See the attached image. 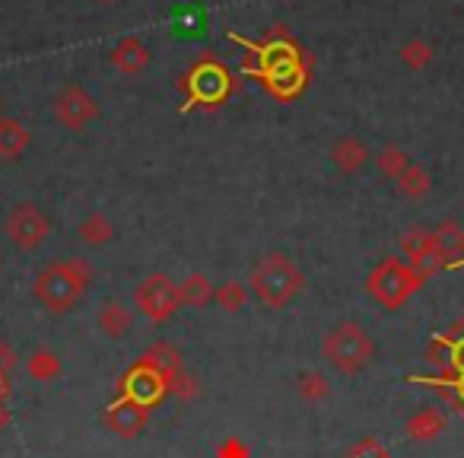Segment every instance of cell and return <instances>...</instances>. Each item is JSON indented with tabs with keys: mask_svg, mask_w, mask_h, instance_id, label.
<instances>
[{
	"mask_svg": "<svg viewBox=\"0 0 464 458\" xmlns=\"http://www.w3.org/2000/svg\"><path fill=\"white\" fill-rule=\"evenodd\" d=\"M90 284V265L80 258H67L58 265H48L45 271L35 278V299L45 306L48 312H67L80 303Z\"/></svg>",
	"mask_w": 464,
	"mask_h": 458,
	"instance_id": "obj_1",
	"label": "cell"
},
{
	"mask_svg": "<svg viewBox=\"0 0 464 458\" xmlns=\"http://www.w3.org/2000/svg\"><path fill=\"white\" fill-rule=\"evenodd\" d=\"M248 280H252V293L267 309H284V306L303 290V271L280 252L267 255V258L255 268Z\"/></svg>",
	"mask_w": 464,
	"mask_h": 458,
	"instance_id": "obj_2",
	"label": "cell"
},
{
	"mask_svg": "<svg viewBox=\"0 0 464 458\" xmlns=\"http://www.w3.org/2000/svg\"><path fill=\"white\" fill-rule=\"evenodd\" d=\"M324 360L337 369V373H360L369 360H372V337L366 328L356 322H341L324 335Z\"/></svg>",
	"mask_w": 464,
	"mask_h": 458,
	"instance_id": "obj_3",
	"label": "cell"
},
{
	"mask_svg": "<svg viewBox=\"0 0 464 458\" xmlns=\"http://www.w3.org/2000/svg\"><path fill=\"white\" fill-rule=\"evenodd\" d=\"M366 287H369V293H372V299H379L388 309H398V306H404L407 299L423 287V278H420L407 261L388 258L369 274Z\"/></svg>",
	"mask_w": 464,
	"mask_h": 458,
	"instance_id": "obj_4",
	"label": "cell"
},
{
	"mask_svg": "<svg viewBox=\"0 0 464 458\" xmlns=\"http://www.w3.org/2000/svg\"><path fill=\"white\" fill-rule=\"evenodd\" d=\"M134 303L150 322H166L181 306L179 284H175L172 278H166V274H153V278H147L134 290Z\"/></svg>",
	"mask_w": 464,
	"mask_h": 458,
	"instance_id": "obj_5",
	"label": "cell"
},
{
	"mask_svg": "<svg viewBox=\"0 0 464 458\" xmlns=\"http://www.w3.org/2000/svg\"><path fill=\"white\" fill-rule=\"evenodd\" d=\"M52 112H54V118H58V122L64 124L67 131H83L86 124L99 118L96 99H92L90 93L83 90V86H73V83L64 86V90L54 96Z\"/></svg>",
	"mask_w": 464,
	"mask_h": 458,
	"instance_id": "obj_6",
	"label": "cell"
},
{
	"mask_svg": "<svg viewBox=\"0 0 464 458\" xmlns=\"http://www.w3.org/2000/svg\"><path fill=\"white\" fill-rule=\"evenodd\" d=\"M48 229H52V226H48L45 213H42L35 204L14 207V213L7 217L10 242H14L16 248H23V252H33V248H39L42 242L48 239Z\"/></svg>",
	"mask_w": 464,
	"mask_h": 458,
	"instance_id": "obj_7",
	"label": "cell"
},
{
	"mask_svg": "<svg viewBox=\"0 0 464 458\" xmlns=\"http://www.w3.org/2000/svg\"><path fill=\"white\" fill-rule=\"evenodd\" d=\"M169 388H172V382H169L160 369H153L150 363H143V360L137 363L128 375H124V395H128V398H134L137 404H143V407H153L156 401L169 392Z\"/></svg>",
	"mask_w": 464,
	"mask_h": 458,
	"instance_id": "obj_8",
	"label": "cell"
},
{
	"mask_svg": "<svg viewBox=\"0 0 464 458\" xmlns=\"http://www.w3.org/2000/svg\"><path fill=\"white\" fill-rule=\"evenodd\" d=\"M401 252H404L407 265L420 274V278H430L439 265V255H436V242H432V233L426 226H411L404 236H401Z\"/></svg>",
	"mask_w": 464,
	"mask_h": 458,
	"instance_id": "obj_9",
	"label": "cell"
},
{
	"mask_svg": "<svg viewBox=\"0 0 464 458\" xmlns=\"http://www.w3.org/2000/svg\"><path fill=\"white\" fill-rule=\"evenodd\" d=\"M147 414H150V407H143V404H137L134 398H128L124 395L121 401H115V404L105 411V426H109L111 433H118V436H137V433L147 426Z\"/></svg>",
	"mask_w": 464,
	"mask_h": 458,
	"instance_id": "obj_10",
	"label": "cell"
},
{
	"mask_svg": "<svg viewBox=\"0 0 464 458\" xmlns=\"http://www.w3.org/2000/svg\"><path fill=\"white\" fill-rule=\"evenodd\" d=\"M432 242H436V255H439V265H458L464 261V229L451 219L436 226V233H432Z\"/></svg>",
	"mask_w": 464,
	"mask_h": 458,
	"instance_id": "obj_11",
	"label": "cell"
},
{
	"mask_svg": "<svg viewBox=\"0 0 464 458\" xmlns=\"http://www.w3.org/2000/svg\"><path fill=\"white\" fill-rule=\"evenodd\" d=\"M111 61H115V67L121 73H128V77H134V73H140L143 67L150 64V48L143 45L140 39H121L115 45V52H111Z\"/></svg>",
	"mask_w": 464,
	"mask_h": 458,
	"instance_id": "obj_12",
	"label": "cell"
},
{
	"mask_svg": "<svg viewBox=\"0 0 464 458\" xmlns=\"http://www.w3.org/2000/svg\"><path fill=\"white\" fill-rule=\"evenodd\" d=\"M226 86H229V80H226V71L219 64H200L191 73V90L198 99H219Z\"/></svg>",
	"mask_w": 464,
	"mask_h": 458,
	"instance_id": "obj_13",
	"label": "cell"
},
{
	"mask_svg": "<svg viewBox=\"0 0 464 458\" xmlns=\"http://www.w3.org/2000/svg\"><path fill=\"white\" fill-rule=\"evenodd\" d=\"M29 141L33 134L26 124H20L16 118H0V156L4 160H16L29 147Z\"/></svg>",
	"mask_w": 464,
	"mask_h": 458,
	"instance_id": "obj_14",
	"label": "cell"
},
{
	"mask_svg": "<svg viewBox=\"0 0 464 458\" xmlns=\"http://www.w3.org/2000/svg\"><path fill=\"white\" fill-rule=\"evenodd\" d=\"M331 160H334V166L341 169V172L353 175L356 169H362V162H366V143L356 141V137H343V141H337L334 147H331Z\"/></svg>",
	"mask_w": 464,
	"mask_h": 458,
	"instance_id": "obj_15",
	"label": "cell"
},
{
	"mask_svg": "<svg viewBox=\"0 0 464 458\" xmlns=\"http://www.w3.org/2000/svg\"><path fill=\"white\" fill-rule=\"evenodd\" d=\"M96 322H99V328H102L109 337H121V335H128V331H130V325H134V316H130L128 306L105 303L102 309H99Z\"/></svg>",
	"mask_w": 464,
	"mask_h": 458,
	"instance_id": "obj_16",
	"label": "cell"
},
{
	"mask_svg": "<svg viewBox=\"0 0 464 458\" xmlns=\"http://www.w3.org/2000/svg\"><path fill=\"white\" fill-rule=\"evenodd\" d=\"M442 430H445V417L436 411V407H426V411L413 414V417L407 420V436L420 439V443H426V439H436Z\"/></svg>",
	"mask_w": 464,
	"mask_h": 458,
	"instance_id": "obj_17",
	"label": "cell"
},
{
	"mask_svg": "<svg viewBox=\"0 0 464 458\" xmlns=\"http://www.w3.org/2000/svg\"><path fill=\"white\" fill-rule=\"evenodd\" d=\"M140 360L150 363L153 369H160L169 382H175L181 375V356L175 354V347H169V344H156V347H150Z\"/></svg>",
	"mask_w": 464,
	"mask_h": 458,
	"instance_id": "obj_18",
	"label": "cell"
},
{
	"mask_svg": "<svg viewBox=\"0 0 464 458\" xmlns=\"http://www.w3.org/2000/svg\"><path fill=\"white\" fill-rule=\"evenodd\" d=\"M179 293H181V303L185 306H191V309H204L217 290H213L210 280H207L204 274H188V278L181 280Z\"/></svg>",
	"mask_w": 464,
	"mask_h": 458,
	"instance_id": "obj_19",
	"label": "cell"
},
{
	"mask_svg": "<svg viewBox=\"0 0 464 458\" xmlns=\"http://www.w3.org/2000/svg\"><path fill=\"white\" fill-rule=\"evenodd\" d=\"M111 233H115V226H111V219L99 210H92L90 217L80 223V239H83L86 246H105V242L111 239Z\"/></svg>",
	"mask_w": 464,
	"mask_h": 458,
	"instance_id": "obj_20",
	"label": "cell"
},
{
	"mask_svg": "<svg viewBox=\"0 0 464 458\" xmlns=\"http://www.w3.org/2000/svg\"><path fill=\"white\" fill-rule=\"evenodd\" d=\"M398 188H401V194H407V198H426L432 188V179L423 166H407L404 172L398 175Z\"/></svg>",
	"mask_w": 464,
	"mask_h": 458,
	"instance_id": "obj_21",
	"label": "cell"
},
{
	"mask_svg": "<svg viewBox=\"0 0 464 458\" xmlns=\"http://www.w3.org/2000/svg\"><path fill=\"white\" fill-rule=\"evenodd\" d=\"M213 299H217V306H219L223 312H239L242 306L248 303V290L239 284V280H226L223 287H217Z\"/></svg>",
	"mask_w": 464,
	"mask_h": 458,
	"instance_id": "obj_22",
	"label": "cell"
},
{
	"mask_svg": "<svg viewBox=\"0 0 464 458\" xmlns=\"http://www.w3.org/2000/svg\"><path fill=\"white\" fill-rule=\"evenodd\" d=\"M299 395L309 401H324L331 395V385L322 373H305L303 379H299Z\"/></svg>",
	"mask_w": 464,
	"mask_h": 458,
	"instance_id": "obj_23",
	"label": "cell"
},
{
	"mask_svg": "<svg viewBox=\"0 0 464 458\" xmlns=\"http://www.w3.org/2000/svg\"><path fill=\"white\" fill-rule=\"evenodd\" d=\"M407 166H411V162H407V156L401 153V147H385L379 153V169L388 175V179H398Z\"/></svg>",
	"mask_w": 464,
	"mask_h": 458,
	"instance_id": "obj_24",
	"label": "cell"
},
{
	"mask_svg": "<svg viewBox=\"0 0 464 458\" xmlns=\"http://www.w3.org/2000/svg\"><path fill=\"white\" fill-rule=\"evenodd\" d=\"M432 61V48H430V42H423V39H413V42H407L404 45V64L407 67H413V71H420V67H426Z\"/></svg>",
	"mask_w": 464,
	"mask_h": 458,
	"instance_id": "obj_25",
	"label": "cell"
},
{
	"mask_svg": "<svg viewBox=\"0 0 464 458\" xmlns=\"http://www.w3.org/2000/svg\"><path fill=\"white\" fill-rule=\"evenodd\" d=\"M29 373H33L39 382H48L54 373H58V360H54V356L48 354V350H39V354H35L33 360H29Z\"/></svg>",
	"mask_w": 464,
	"mask_h": 458,
	"instance_id": "obj_26",
	"label": "cell"
},
{
	"mask_svg": "<svg viewBox=\"0 0 464 458\" xmlns=\"http://www.w3.org/2000/svg\"><path fill=\"white\" fill-rule=\"evenodd\" d=\"M347 458H392V455H388V449L379 443V439L366 436V439H360V443L350 445Z\"/></svg>",
	"mask_w": 464,
	"mask_h": 458,
	"instance_id": "obj_27",
	"label": "cell"
},
{
	"mask_svg": "<svg viewBox=\"0 0 464 458\" xmlns=\"http://www.w3.org/2000/svg\"><path fill=\"white\" fill-rule=\"evenodd\" d=\"M7 420H10L7 404H4V401H0V430H4V426H7Z\"/></svg>",
	"mask_w": 464,
	"mask_h": 458,
	"instance_id": "obj_28",
	"label": "cell"
},
{
	"mask_svg": "<svg viewBox=\"0 0 464 458\" xmlns=\"http://www.w3.org/2000/svg\"><path fill=\"white\" fill-rule=\"evenodd\" d=\"M96 4H115V0H96Z\"/></svg>",
	"mask_w": 464,
	"mask_h": 458,
	"instance_id": "obj_29",
	"label": "cell"
},
{
	"mask_svg": "<svg viewBox=\"0 0 464 458\" xmlns=\"http://www.w3.org/2000/svg\"><path fill=\"white\" fill-rule=\"evenodd\" d=\"M0 118H4V115H0Z\"/></svg>",
	"mask_w": 464,
	"mask_h": 458,
	"instance_id": "obj_30",
	"label": "cell"
}]
</instances>
